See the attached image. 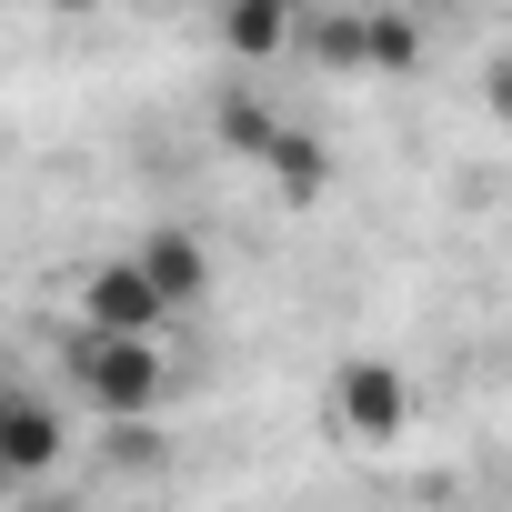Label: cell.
<instances>
[{
	"instance_id": "2",
	"label": "cell",
	"mask_w": 512,
	"mask_h": 512,
	"mask_svg": "<svg viewBox=\"0 0 512 512\" xmlns=\"http://www.w3.org/2000/svg\"><path fill=\"white\" fill-rule=\"evenodd\" d=\"M332 422H342L352 442H402L412 382H402L382 352H342V362H332Z\"/></svg>"
},
{
	"instance_id": "6",
	"label": "cell",
	"mask_w": 512,
	"mask_h": 512,
	"mask_svg": "<svg viewBox=\"0 0 512 512\" xmlns=\"http://www.w3.org/2000/svg\"><path fill=\"white\" fill-rule=\"evenodd\" d=\"M302 31V0H221V51L231 61H282Z\"/></svg>"
},
{
	"instance_id": "16",
	"label": "cell",
	"mask_w": 512,
	"mask_h": 512,
	"mask_svg": "<svg viewBox=\"0 0 512 512\" xmlns=\"http://www.w3.org/2000/svg\"><path fill=\"white\" fill-rule=\"evenodd\" d=\"M422 11H432V0H422Z\"/></svg>"
},
{
	"instance_id": "1",
	"label": "cell",
	"mask_w": 512,
	"mask_h": 512,
	"mask_svg": "<svg viewBox=\"0 0 512 512\" xmlns=\"http://www.w3.org/2000/svg\"><path fill=\"white\" fill-rule=\"evenodd\" d=\"M71 382L101 422H141L171 402V362L151 352V332H81L71 342Z\"/></svg>"
},
{
	"instance_id": "4",
	"label": "cell",
	"mask_w": 512,
	"mask_h": 512,
	"mask_svg": "<svg viewBox=\"0 0 512 512\" xmlns=\"http://www.w3.org/2000/svg\"><path fill=\"white\" fill-rule=\"evenodd\" d=\"M131 262H141V282L161 292V312H191V302H211V241H201L191 221H161V231L131 251Z\"/></svg>"
},
{
	"instance_id": "7",
	"label": "cell",
	"mask_w": 512,
	"mask_h": 512,
	"mask_svg": "<svg viewBox=\"0 0 512 512\" xmlns=\"http://www.w3.org/2000/svg\"><path fill=\"white\" fill-rule=\"evenodd\" d=\"M262 171H272V191H282V201H322V181H332V151H322V131L282 121V131H272V151H262Z\"/></svg>"
},
{
	"instance_id": "15",
	"label": "cell",
	"mask_w": 512,
	"mask_h": 512,
	"mask_svg": "<svg viewBox=\"0 0 512 512\" xmlns=\"http://www.w3.org/2000/svg\"><path fill=\"white\" fill-rule=\"evenodd\" d=\"M211 11H221V0H211Z\"/></svg>"
},
{
	"instance_id": "3",
	"label": "cell",
	"mask_w": 512,
	"mask_h": 512,
	"mask_svg": "<svg viewBox=\"0 0 512 512\" xmlns=\"http://www.w3.org/2000/svg\"><path fill=\"white\" fill-rule=\"evenodd\" d=\"M0 462H11V482H21V492H31L41 472H61V462H71V422H61V402H51V392L0 382Z\"/></svg>"
},
{
	"instance_id": "8",
	"label": "cell",
	"mask_w": 512,
	"mask_h": 512,
	"mask_svg": "<svg viewBox=\"0 0 512 512\" xmlns=\"http://www.w3.org/2000/svg\"><path fill=\"white\" fill-rule=\"evenodd\" d=\"M362 71H422V21L412 11H362Z\"/></svg>"
},
{
	"instance_id": "11",
	"label": "cell",
	"mask_w": 512,
	"mask_h": 512,
	"mask_svg": "<svg viewBox=\"0 0 512 512\" xmlns=\"http://www.w3.org/2000/svg\"><path fill=\"white\" fill-rule=\"evenodd\" d=\"M111 462H121V472H161V432H151V412H141V422H111Z\"/></svg>"
},
{
	"instance_id": "9",
	"label": "cell",
	"mask_w": 512,
	"mask_h": 512,
	"mask_svg": "<svg viewBox=\"0 0 512 512\" xmlns=\"http://www.w3.org/2000/svg\"><path fill=\"white\" fill-rule=\"evenodd\" d=\"M211 131L241 151V161H262L272 151V131H282V111L262 101V91H221V111H211Z\"/></svg>"
},
{
	"instance_id": "10",
	"label": "cell",
	"mask_w": 512,
	"mask_h": 512,
	"mask_svg": "<svg viewBox=\"0 0 512 512\" xmlns=\"http://www.w3.org/2000/svg\"><path fill=\"white\" fill-rule=\"evenodd\" d=\"M292 41H302L322 71H362V11H322V21H302Z\"/></svg>"
},
{
	"instance_id": "12",
	"label": "cell",
	"mask_w": 512,
	"mask_h": 512,
	"mask_svg": "<svg viewBox=\"0 0 512 512\" xmlns=\"http://www.w3.org/2000/svg\"><path fill=\"white\" fill-rule=\"evenodd\" d=\"M11 502H21V482H11V462H0V512H11Z\"/></svg>"
},
{
	"instance_id": "13",
	"label": "cell",
	"mask_w": 512,
	"mask_h": 512,
	"mask_svg": "<svg viewBox=\"0 0 512 512\" xmlns=\"http://www.w3.org/2000/svg\"><path fill=\"white\" fill-rule=\"evenodd\" d=\"M41 11H101V0H41Z\"/></svg>"
},
{
	"instance_id": "5",
	"label": "cell",
	"mask_w": 512,
	"mask_h": 512,
	"mask_svg": "<svg viewBox=\"0 0 512 512\" xmlns=\"http://www.w3.org/2000/svg\"><path fill=\"white\" fill-rule=\"evenodd\" d=\"M161 292L141 282V262H91L81 272V332H161Z\"/></svg>"
},
{
	"instance_id": "14",
	"label": "cell",
	"mask_w": 512,
	"mask_h": 512,
	"mask_svg": "<svg viewBox=\"0 0 512 512\" xmlns=\"http://www.w3.org/2000/svg\"><path fill=\"white\" fill-rule=\"evenodd\" d=\"M21 512H81V502H21Z\"/></svg>"
}]
</instances>
